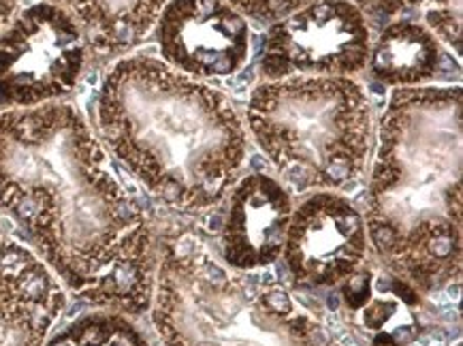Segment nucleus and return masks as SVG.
Instances as JSON below:
<instances>
[{"mask_svg": "<svg viewBox=\"0 0 463 346\" xmlns=\"http://www.w3.org/2000/svg\"><path fill=\"white\" fill-rule=\"evenodd\" d=\"M84 37L99 52L137 47L154 28L169 0H61Z\"/></svg>", "mask_w": 463, "mask_h": 346, "instance_id": "nucleus-13", "label": "nucleus"}, {"mask_svg": "<svg viewBox=\"0 0 463 346\" xmlns=\"http://www.w3.org/2000/svg\"><path fill=\"white\" fill-rule=\"evenodd\" d=\"M461 86L395 88L380 116L367 237L389 270L436 293L461 276Z\"/></svg>", "mask_w": 463, "mask_h": 346, "instance_id": "nucleus-2", "label": "nucleus"}, {"mask_svg": "<svg viewBox=\"0 0 463 346\" xmlns=\"http://www.w3.org/2000/svg\"><path fill=\"white\" fill-rule=\"evenodd\" d=\"M246 20L259 24H274L293 11L306 7L312 0H227Z\"/></svg>", "mask_w": 463, "mask_h": 346, "instance_id": "nucleus-16", "label": "nucleus"}, {"mask_svg": "<svg viewBox=\"0 0 463 346\" xmlns=\"http://www.w3.org/2000/svg\"><path fill=\"white\" fill-rule=\"evenodd\" d=\"M86 58V37L75 17L61 5L34 3L0 33V101L20 110L67 97Z\"/></svg>", "mask_w": 463, "mask_h": 346, "instance_id": "nucleus-6", "label": "nucleus"}, {"mask_svg": "<svg viewBox=\"0 0 463 346\" xmlns=\"http://www.w3.org/2000/svg\"><path fill=\"white\" fill-rule=\"evenodd\" d=\"M372 33L350 0H312L267 31L260 73L284 77H353L367 67Z\"/></svg>", "mask_w": 463, "mask_h": 346, "instance_id": "nucleus-7", "label": "nucleus"}, {"mask_svg": "<svg viewBox=\"0 0 463 346\" xmlns=\"http://www.w3.org/2000/svg\"><path fill=\"white\" fill-rule=\"evenodd\" d=\"M357 9L372 20H391V17L423 7L425 0H353Z\"/></svg>", "mask_w": 463, "mask_h": 346, "instance_id": "nucleus-17", "label": "nucleus"}, {"mask_svg": "<svg viewBox=\"0 0 463 346\" xmlns=\"http://www.w3.org/2000/svg\"><path fill=\"white\" fill-rule=\"evenodd\" d=\"M150 308L165 346H340L288 291L233 276L190 237L165 248Z\"/></svg>", "mask_w": 463, "mask_h": 346, "instance_id": "nucleus-4", "label": "nucleus"}, {"mask_svg": "<svg viewBox=\"0 0 463 346\" xmlns=\"http://www.w3.org/2000/svg\"><path fill=\"white\" fill-rule=\"evenodd\" d=\"M154 33L163 62L199 82L235 75L250 56V24L227 0H169Z\"/></svg>", "mask_w": 463, "mask_h": 346, "instance_id": "nucleus-8", "label": "nucleus"}, {"mask_svg": "<svg viewBox=\"0 0 463 346\" xmlns=\"http://www.w3.org/2000/svg\"><path fill=\"white\" fill-rule=\"evenodd\" d=\"M17 5H20V0H0V33L11 22V17L15 15Z\"/></svg>", "mask_w": 463, "mask_h": 346, "instance_id": "nucleus-18", "label": "nucleus"}, {"mask_svg": "<svg viewBox=\"0 0 463 346\" xmlns=\"http://www.w3.org/2000/svg\"><path fill=\"white\" fill-rule=\"evenodd\" d=\"M457 346H459V344H457Z\"/></svg>", "mask_w": 463, "mask_h": 346, "instance_id": "nucleus-19", "label": "nucleus"}, {"mask_svg": "<svg viewBox=\"0 0 463 346\" xmlns=\"http://www.w3.org/2000/svg\"><path fill=\"white\" fill-rule=\"evenodd\" d=\"M222 229L224 261L240 272H254L280 259L293 199L287 187L267 173H248L231 188Z\"/></svg>", "mask_w": 463, "mask_h": 346, "instance_id": "nucleus-11", "label": "nucleus"}, {"mask_svg": "<svg viewBox=\"0 0 463 346\" xmlns=\"http://www.w3.org/2000/svg\"><path fill=\"white\" fill-rule=\"evenodd\" d=\"M367 244L365 218L353 201L320 190L293 210L282 255L297 283L335 286L357 274Z\"/></svg>", "mask_w": 463, "mask_h": 346, "instance_id": "nucleus-9", "label": "nucleus"}, {"mask_svg": "<svg viewBox=\"0 0 463 346\" xmlns=\"http://www.w3.org/2000/svg\"><path fill=\"white\" fill-rule=\"evenodd\" d=\"M0 207L77 297L122 314L150 308V220L73 105L0 111Z\"/></svg>", "mask_w": 463, "mask_h": 346, "instance_id": "nucleus-1", "label": "nucleus"}, {"mask_svg": "<svg viewBox=\"0 0 463 346\" xmlns=\"http://www.w3.org/2000/svg\"><path fill=\"white\" fill-rule=\"evenodd\" d=\"M64 306V286L45 261L0 235V346H45Z\"/></svg>", "mask_w": 463, "mask_h": 346, "instance_id": "nucleus-10", "label": "nucleus"}, {"mask_svg": "<svg viewBox=\"0 0 463 346\" xmlns=\"http://www.w3.org/2000/svg\"><path fill=\"white\" fill-rule=\"evenodd\" d=\"M425 26L444 41L457 58L463 52V0H425Z\"/></svg>", "mask_w": 463, "mask_h": 346, "instance_id": "nucleus-15", "label": "nucleus"}, {"mask_svg": "<svg viewBox=\"0 0 463 346\" xmlns=\"http://www.w3.org/2000/svg\"><path fill=\"white\" fill-rule=\"evenodd\" d=\"M99 130L107 150L160 204L216 207L241 178L246 124L227 94L152 56H127L105 75Z\"/></svg>", "mask_w": 463, "mask_h": 346, "instance_id": "nucleus-3", "label": "nucleus"}, {"mask_svg": "<svg viewBox=\"0 0 463 346\" xmlns=\"http://www.w3.org/2000/svg\"><path fill=\"white\" fill-rule=\"evenodd\" d=\"M246 122L259 150L297 193L348 188L364 176L376 139L370 97L353 77L259 83Z\"/></svg>", "mask_w": 463, "mask_h": 346, "instance_id": "nucleus-5", "label": "nucleus"}, {"mask_svg": "<svg viewBox=\"0 0 463 346\" xmlns=\"http://www.w3.org/2000/svg\"><path fill=\"white\" fill-rule=\"evenodd\" d=\"M367 64L373 80L393 91L427 86L442 64V47L425 24L393 22L372 43Z\"/></svg>", "mask_w": 463, "mask_h": 346, "instance_id": "nucleus-12", "label": "nucleus"}, {"mask_svg": "<svg viewBox=\"0 0 463 346\" xmlns=\"http://www.w3.org/2000/svg\"><path fill=\"white\" fill-rule=\"evenodd\" d=\"M45 346H150V342L127 314L100 310L71 321Z\"/></svg>", "mask_w": 463, "mask_h": 346, "instance_id": "nucleus-14", "label": "nucleus"}]
</instances>
